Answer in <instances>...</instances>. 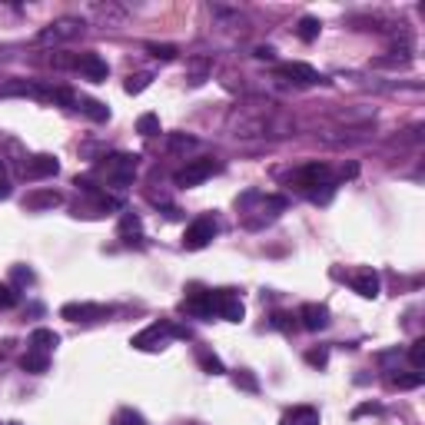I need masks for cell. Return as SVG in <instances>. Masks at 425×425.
I'll use <instances>...</instances> for the list:
<instances>
[{
  "mask_svg": "<svg viewBox=\"0 0 425 425\" xmlns=\"http://www.w3.org/2000/svg\"><path fill=\"white\" fill-rule=\"evenodd\" d=\"M276 76L289 80V83H296V87H313V83H319V80H322V76L315 74L309 63H299V60H293V63H279Z\"/></svg>",
  "mask_w": 425,
  "mask_h": 425,
  "instance_id": "obj_10",
  "label": "cell"
},
{
  "mask_svg": "<svg viewBox=\"0 0 425 425\" xmlns=\"http://www.w3.org/2000/svg\"><path fill=\"white\" fill-rule=\"evenodd\" d=\"M20 366H23V372H34V375H40V372H47V366H50V355H47V352L30 349L23 359H20Z\"/></svg>",
  "mask_w": 425,
  "mask_h": 425,
  "instance_id": "obj_18",
  "label": "cell"
},
{
  "mask_svg": "<svg viewBox=\"0 0 425 425\" xmlns=\"http://www.w3.org/2000/svg\"><path fill=\"white\" fill-rule=\"evenodd\" d=\"M7 425H20V422H7Z\"/></svg>",
  "mask_w": 425,
  "mask_h": 425,
  "instance_id": "obj_36",
  "label": "cell"
},
{
  "mask_svg": "<svg viewBox=\"0 0 425 425\" xmlns=\"http://www.w3.org/2000/svg\"><path fill=\"white\" fill-rule=\"evenodd\" d=\"M180 309L186 315H196V319H213V289H189L186 299L180 302Z\"/></svg>",
  "mask_w": 425,
  "mask_h": 425,
  "instance_id": "obj_6",
  "label": "cell"
},
{
  "mask_svg": "<svg viewBox=\"0 0 425 425\" xmlns=\"http://www.w3.org/2000/svg\"><path fill=\"white\" fill-rule=\"evenodd\" d=\"M60 315L70 319V322H96V319H107L110 309L107 306H96V302H67L60 309Z\"/></svg>",
  "mask_w": 425,
  "mask_h": 425,
  "instance_id": "obj_9",
  "label": "cell"
},
{
  "mask_svg": "<svg viewBox=\"0 0 425 425\" xmlns=\"http://www.w3.org/2000/svg\"><path fill=\"white\" fill-rule=\"evenodd\" d=\"M60 193H54V189H37V193H30V196H23V209H54V206H60Z\"/></svg>",
  "mask_w": 425,
  "mask_h": 425,
  "instance_id": "obj_17",
  "label": "cell"
},
{
  "mask_svg": "<svg viewBox=\"0 0 425 425\" xmlns=\"http://www.w3.org/2000/svg\"><path fill=\"white\" fill-rule=\"evenodd\" d=\"M136 133H140V136H156V133H160V116H156V113H143V116L136 120Z\"/></svg>",
  "mask_w": 425,
  "mask_h": 425,
  "instance_id": "obj_22",
  "label": "cell"
},
{
  "mask_svg": "<svg viewBox=\"0 0 425 425\" xmlns=\"http://www.w3.org/2000/svg\"><path fill=\"white\" fill-rule=\"evenodd\" d=\"M147 50L156 56V60H176V54H180L173 43H147Z\"/></svg>",
  "mask_w": 425,
  "mask_h": 425,
  "instance_id": "obj_25",
  "label": "cell"
},
{
  "mask_svg": "<svg viewBox=\"0 0 425 425\" xmlns=\"http://www.w3.org/2000/svg\"><path fill=\"white\" fill-rule=\"evenodd\" d=\"M74 67L87 76V80H93V83H103V80H107V74H110L107 60H103L100 54H93V50H87V54H76L74 56Z\"/></svg>",
  "mask_w": 425,
  "mask_h": 425,
  "instance_id": "obj_8",
  "label": "cell"
},
{
  "mask_svg": "<svg viewBox=\"0 0 425 425\" xmlns=\"http://www.w3.org/2000/svg\"><path fill=\"white\" fill-rule=\"evenodd\" d=\"M293 183H296L299 189H306V193H313V189L329 183V167H326V163H306V167L296 169Z\"/></svg>",
  "mask_w": 425,
  "mask_h": 425,
  "instance_id": "obj_7",
  "label": "cell"
},
{
  "mask_svg": "<svg viewBox=\"0 0 425 425\" xmlns=\"http://www.w3.org/2000/svg\"><path fill=\"white\" fill-rule=\"evenodd\" d=\"M236 386L249 388V392H256V379H253V375H246V372H240V375H236Z\"/></svg>",
  "mask_w": 425,
  "mask_h": 425,
  "instance_id": "obj_30",
  "label": "cell"
},
{
  "mask_svg": "<svg viewBox=\"0 0 425 425\" xmlns=\"http://www.w3.org/2000/svg\"><path fill=\"white\" fill-rule=\"evenodd\" d=\"M10 306H17V293L10 286H0V309H10Z\"/></svg>",
  "mask_w": 425,
  "mask_h": 425,
  "instance_id": "obj_29",
  "label": "cell"
},
{
  "mask_svg": "<svg viewBox=\"0 0 425 425\" xmlns=\"http://www.w3.org/2000/svg\"><path fill=\"white\" fill-rule=\"evenodd\" d=\"M173 335H180V339H186V329H180V326H173V322H153V326H147L143 333H136L133 339H129V346L140 352H156L163 349Z\"/></svg>",
  "mask_w": 425,
  "mask_h": 425,
  "instance_id": "obj_1",
  "label": "cell"
},
{
  "mask_svg": "<svg viewBox=\"0 0 425 425\" xmlns=\"http://www.w3.org/2000/svg\"><path fill=\"white\" fill-rule=\"evenodd\" d=\"M10 196V186H7V180H0V200H7Z\"/></svg>",
  "mask_w": 425,
  "mask_h": 425,
  "instance_id": "obj_35",
  "label": "cell"
},
{
  "mask_svg": "<svg viewBox=\"0 0 425 425\" xmlns=\"http://www.w3.org/2000/svg\"><path fill=\"white\" fill-rule=\"evenodd\" d=\"M0 425H3V422H0Z\"/></svg>",
  "mask_w": 425,
  "mask_h": 425,
  "instance_id": "obj_37",
  "label": "cell"
},
{
  "mask_svg": "<svg viewBox=\"0 0 425 425\" xmlns=\"http://www.w3.org/2000/svg\"><path fill=\"white\" fill-rule=\"evenodd\" d=\"M74 107L80 113H87L90 120H96V123H107V120H110V107L100 103V100H93V96H76Z\"/></svg>",
  "mask_w": 425,
  "mask_h": 425,
  "instance_id": "obj_16",
  "label": "cell"
},
{
  "mask_svg": "<svg viewBox=\"0 0 425 425\" xmlns=\"http://www.w3.org/2000/svg\"><path fill=\"white\" fill-rule=\"evenodd\" d=\"M256 56H259V60H273V56H276V50H273V47H256Z\"/></svg>",
  "mask_w": 425,
  "mask_h": 425,
  "instance_id": "obj_33",
  "label": "cell"
},
{
  "mask_svg": "<svg viewBox=\"0 0 425 425\" xmlns=\"http://www.w3.org/2000/svg\"><path fill=\"white\" fill-rule=\"evenodd\" d=\"M382 406H375V402H366V406H359L355 408V415H369V412H379Z\"/></svg>",
  "mask_w": 425,
  "mask_h": 425,
  "instance_id": "obj_34",
  "label": "cell"
},
{
  "mask_svg": "<svg viewBox=\"0 0 425 425\" xmlns=\"http://www.w3.org/2000/svg\"><path fill=\"white\" fill-rule=\"evenodd\" d=\"M216 233H220V222L213 220V216H200V220H193L186 226L183 246L186 249H206L209 242L216 240Z\"/></svg>",
  "mask_w": 425,
  "mask_h": 425,
  "instance_id": "obj_2",
  "label": "cell"
},
{
  "mask_svg": "<svg viewBox=\"0 0 425 425\" xmlns=\"http://www.w3.org/2000/svg\"><path fill=\"white\" fill-rule=\"evenodd\" d=\"M200 366H203L209 375H220V372H226L220 359H216V355H209V352H200Z\"/></svg>",
  "mask_w": 425,
  "mask_h": 425,
  "instance_id": "obj_26",
  "label": "cell"
},
{
  "mask_svg": "<svg viewBox=\"0 0 425 425\" xmlns=\"http://www.w3.org/2000/svg\"><path fill=\"white\" fill-rule=\"evenodd\" d=\"M149 83H153V74H133L127 80V93H133V96H136V93L147 90Z\"/></svg>",
  "mask_w": 425,
  "mask_h": 425,
  "instance_id": "obj_24",
  "label": "cell"
},
{
  "mask_svg": "<svg viewBox=\"0 0 425 425\" xmlns=\"http://www.w3.org/2000/svg\"><path fill=\"white\" fill-rule=\"evenodd\" d=\"M83 27V20H76V17H60L54 20L50 27H43L37 34V43H56V40H70Z\"/></svg>",
  "mask_w": 425,
  "mask_h": 425,
  "instance_id": "obj_11",
  "label": "cell"
},
{
  "mask_svg": "<svg viewBox=\"0 0 425 425\" xmlns=\"http://www.w3.org/2000/svg\"><path fill=\"white\" fill-rule=\"evenodd\" d=\"M213 173H220V163L216 160H193V163H186L183 169H176V186H200L203 180H209Z\"/></svg>",
  "mask_w": 425,
  "mask_h": 425,
  "instance_id": "obj_5",
  "label": "cell"
},
{
  "mask_svg": "<svg viewBox=\"0 0 425 425\" xmlns=\"http://www.w3.org/2000/svg\"><path fill=\"white\" fill-rule=\"evenodd\" d=\"M319 30H322V23H319L315 17H302L299 20V27H296L299 40H306V43H313V40L319 37Z\"/></svg>",
  "mask_w": 425,
  "mask_h": 425,
  "instance_id": "obj_21",
  "label": "cell"
},
{
  "mask_svg": "<svg viewBox=\"0 0 425 425\" xmlns=\"http://www.w3.org/2000/svg\"><path fill=\"white\" fill-rule=\"evenodd\" d=\"M213 313L226 319V322H242V299L240 293H233V289H213Z\"/></svg>",
  "mask_w": 425,
  "mask_h": 425,
  "instance_id": "obj_4",
  "label": "cell"
},
{
  "mask_svg": "<svg viewBox=\"0 0 425 425\" xmlns=\"http://www.w3.org/2000/svg\"><path fill=\"white\" fill-rule=\"evenodd\" d=\"M352 289L362 299H375L379 296V273H375V269H359V273L352 276Z\"/></svg>",
  "mask_w": 425,
  "mask_h": 425,
  "instance_id": "obj_14",
  "label": "cell"
},
{
  "mask_svg": "<svg viewBox=\"0 0 425 425\" xmlns=\"http://www.w3.org/2000/svg\"><path fill=\"white\" fill-rule=\"evenodd\" d=\"M129 233H140V216H133V213L120 220V236H129Z\"/></svg>",
  "mask_w": 425,
  "mask_h": 425,
  "instance_id": "obj_27",
  "label": "cell"
},
{
  "mask_svg": "<svg viewBox=\"0 0 425 425\" xmlns=\"http://www.w3.org/2000/svg\"><path fill=\"white\" fill-rule=\"evenodd\" d=\"M56 342H60V335H56L54 329H43V326H40V329L30 333V346H34L37 352H50Z\"/></svg>",
  "mask_w": 425,
  "mask_h": 425,
  "instance_id": "obj_19",
  "label": "cell"
},
{
  "mask_svg": "<svg viewBox=\"0 0 425 425\" xmlns=\"http://www.w3.org/2000/svg\"><path fill=\"white\" fill-rule=\"evenodd\" d=\"M306 362H309V366H319V369H322V366L329 362V352H326V349H313V352H306Z\"/></svg>",
  "mask_w": 425,
  "mask_h": 425,
  "instance_id": "obj_28",
  "label": "cell"
},
{
  "mask_svg": "<svg viewBox=\"0 0 425 425\" xmlns=\"http://www.w3.org/2000/svg\"><path fill=\"white\" fill-rule=\"evenodd\" d=\"M56 169H60L56 156H50V153H37L34 160H27L23 173H27V180H43V176H56Z\"/></svg>",
  "mask_w": 425,
  "mask_h": 425,
  "instance_id": "obj_13",
  "label": "cell"
},
{
  "mask_svg": "<svg viewBox=\"0 0 425 425\" xmlns=\"http://www.w3.org/2000/svg\"><path fill=\"white\" fill-rule=\"evenodd\" d=\"M136 153H113V156H107V163H103V176L107 180H113L116 186H127L133 176H136Z\"/></svg>",
  "mask_w": 425,
  "mask_h": 425,
  "instance_id": "obj_3",
  "label": "cell"
},
{
  "mask_svg": "<svg viewBox=\"0 0 425 425\" xmlns=\"http://www.w3.org/2000/svg\"><path fill=\"white\" fill-rule=\"evenodd\" d=\"M193 143H196L193 136H173V140H169V147H173V149H180V147H193Z\"/></svg>",
  "mask_w": 425,
  "mask_h": 425,
  "instance_id": "obj_31",
  "label": "cell"
},
{
  "mask_svg": "<svg viewBox=\"0 0 425 425\" xmlns=\"http://www.w3.org/2000/svg\"><path fill=\"white\" fill-rule=\"evenodd\" d=\"M14 279H20V282H34V273H30V269H14Z\"/></svg>",
  "mask_w": 425,
  "mask_h": 425,
  "instance_id": "obj_32",
  "label": "cell"
},
{
  "mask_svg": "<svg viewBox=\"0 0 425 425\" xmlns=\"http://www.w3.org/2000/svg\"><path fill=\"white\" fill-rule=\"evenodd\" d=\"M279 425H319V408L313 406H293L282 419H279Z\"/></svg>",
  "mask_w": 425,
  "mask_h": 425,
  "instance_id": "obj_15",
  "label": "cell"
},
{
  "mask_svg": "<svg viewBox=\"0 0 425 425\" xmlns=\"http://www.w3.org/2000/svg\"><path fill=\"white\" fill-rule=\"evenodd\" d=\"M299 322H302V329L319 333V329L329 326V309H326L322 302H306V306L299 309Z\"/></svg>",
  "mask_w": 425,
  "mask_h": 425,
  "instance_id": "obj_12",
  "label": "cell"
},
{
  "mask_svg": "<svg viewBox=\"0 0 425 425\" xmlns=\"http://www.w3.org/2000/svg\"><path fill=\"white\" fill-rule=\"evenodd\" d=\"M408 362H412V369L415 372L425 369V339H415V342H412V349H408Z\"/></svg>",
  "mask_w": 425,
  "mask_h": 425,
  "instance_id": "obj_23",
  "label": "cell"
},
{
  "mask_svg": "<svg viewBox=\"0 0 425 425\" xmlns=\"http://www.w3.org/2000/svg\"><path fill=\"white\" fill-rule=\"evenodd\" d=\"M388 382L395 388H419L422 386V372H392Z\"/></svg>",
  "mask_w": 425,
  "mask_h": 425,
  "instance_id": "obj_20",
  "label": "cell"
}]
</instances>
